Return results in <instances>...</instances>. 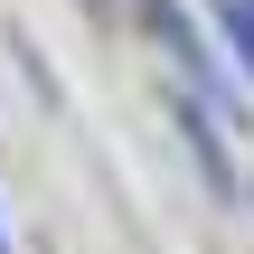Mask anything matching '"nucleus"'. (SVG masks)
<instances>
[{
  "label": "nucleus",
  "mask_w": 254,
  "mask_h": 254,
  "mask_svg": "<svg viewBox=\"0 0 254 254\" xmlns=\"http://www.w3.org/2000/svg\"><path fill=\"white\" fill-rule=\"evenodd\" d=\"M0 254H9V245H0Z\"/></svg>",
  "instance_id": "1"
}]
</instances>
